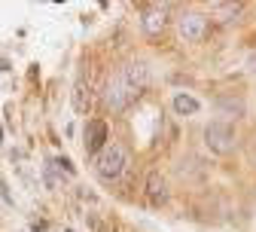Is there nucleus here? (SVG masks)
<instances>
[{"label": "nucleus", "mask_w": 256, "mask_h": 232, "mask_svg": "<svg viewBox=\"0 0 256 232\" xmlns=\"http://www.w3.org/2000/svg\"><path fill=\"white\" fill-rule=\"evenodd\" d=\"M238 138H235V128L226 122V119H214L204 125V147L214 153V156H229L235 150Z\"/></svg>", "instance_id": "1"}, {"label": "nucleus", "mask_w": 256, "mask_h": 232, "mask_svg": "<svg viewBox=\"0 0 256 232\" xmlns=\"http://www.w3.org/2000/svg\"><path fill=\"white\" fill-rule=\"evenodd\" d=\"M128 165V156L119 144H107L98 156H94V171H98L101 180H119L122 171Z\"/></svg>", "instance_id": "2"}, {"label": "nucleus", "mask_w": 256, "mask_h": 232, "mask_svg": "<svg viewBox=\"0 0 256 232\" xmlns=\"http://www.w3.org/2000/svg\"><path fill=\"white\" fill-rule=\"evenodd\" d=\"M177 31H180V37L186 43H202L208 37V31H210V22L202 13H183L177 19Z\"/></svg>", "instance_id": "3"}, {"label": "nucleus", "mask_w": 256, "mask_h": 232, "mask_svg": "<svg viewBox=\"0 0 256 232\" xmlns=\"http://www.w3.org/2000/svg\"><path fill=\"white\" fill-rule=\"evenodd\" d=\"M104 101H107V107L110 110H125L128 104L134 101V92L125 86V80H122V74H116V77H110L107 80V89H104Z\"/></svg>", "instance_id": "4"}, {"label": "nucleus", "mask_w": 256, "mask_h": 232, "mask_svg": "<svg viewBox=\"0 0 256 232\" xmlns=\"http://www.w3.org/2000/svg\"><path fill=\"white\" fill-rule=\"evenodd\" d=\"M140 28H144V34H146V37L165 34V28H168V10H165V7H150V10H144V16H140Z\"/></svg>", "instance_id": "5"}, {"label": "nucleus", "mask_w": 256, "mask_h": 232, "mask_svg": "<svg viewBox=\"0 0 256 232\" xmlns=\"http://www.w3.org/2000/svg\"><path fill=\"white\" fill-rule=\"evenodd\" d=\"M119 74H122L125 86L132 89L134 95H138V92H144V89L150 86V68H146L144 61H132V64H125V68H122Z\"/></svg>", "instance_id": "6"}, {"label": "nucleus", "mask_w": 256, "mask_h": 232, "mask_svg": "<svg viewBox=\"0 0 256 232\" xmlns=\"http://www.w3.org/2000/svg\"><path fill=\"white\" fill-rule=\"evenodd\" d=\"M107 125L104 122H98V119H92L88 125H86V153L88 156H98L107 144Z\"/></svg>", "instance_id": "7"}, {"label": "nucleus", "mask_w": 256, "mask_h": 232, "mask_svg": "<svg viewBox=\"0 0 256 232\" xmlns=\"http://www.w3.org/2000/svg\"><path fill=\"white\" fill-rule=\"evenodd\" d=\"M146 195H150L152 205H162L165 198H168V183H165V177L158 174V171L146 174Z\"/></svg>", "instance_id": "8"}, {"label": "nucleus", "mask_w": 256, "mask_h": 232, "mask_svg": "<svg viewBox=\"0 0 256 232\" xmlns=\"http://www.w3.org/2000/svg\"><path fill=\"white\" fill-rule=\"evenodd\" d=\"M198 110H202L198 98H192L189 92H177V95H174V113H177V116H196Z\"/></svg>", "instance_id": "9"}, {"label": "nucleus", "mask_w": 256, "mask_h": 232, "mask_svg": "<svg viewBox=\"0 0 256 232\" xmlns=\"http://www.w3.org/2000/svg\"><path fill=\"white\" fill-rule=\"evenodd\" d=\"M216 107H220V113H226V116H244V101H238V98H220L216 101Z\"/></svg>", "instance_id": "10"}, {"label": "nucleus", "mask_w": 256, "mask_h": 232, "mask_svg": "<svg viewBox=\"0 0 256 232\" xmlns=\"http://www.w3.org/2000/svg\"><path fill=\"white\" fill-rule=\"evenodd\" d=\"M74 107H76L80 113H86V110H88V89H86V83H82V80L74 86Z\"/></svg>", "instance_id": "11"}, {"label": "nucleus", "mask_w": 256, "mask_h": 232, "mask_svg": "<svg viewBox=\"0 0 256 232\" xmlns=\"http://www.w3.org/2000/svg\"><path fill=\"white\" fill-rule=\"evenodd\" d=\"M241 4H220L216 7V13H220V22H232L235 16H241Z\"/></svg>", "instance_id": "12"}, {"label": "nucleus", "mask_w": 256, "mask_h": 232, "mask_svg": "<svg viewBox=\"0 0 256 232\" xmlns=\"http://www.w3.org/2000/svg\"><path fill=\"white\" fill-rule=\"evenodd\" d=\"M43 177H46V186H49V189H58V186L64 183V177H58V174H55L52 165H46V174H43Z\"/></svg>", "instance_id": "13"}, {"label": "nucleus", "mask_w": 256, "mask_h": 232, "mask_svg": "<svg viewBox=\"0 0 256 232\" xmlns=\"http://www.w3.org/2000/svg\"><path fill=\"white\" fill-rule=\"evenodd\" d=\"M247 74H253V77H256V52L247 58Z\"/></svg>", "instance_id": "14"}, {"label": "nucleus", "mask_w": 256, "mask_h": 232, "mask_svg": "<svg viewBox=\"0 0 256 232\" xmlns=\"http://www.w3.org/2000/svg\"><path fill=\"white\" fill-rule=\"evenodd\" d=\"M0 138H4V128H0Z\"/></svg>", "instance_id": "15"}]
</instances>
